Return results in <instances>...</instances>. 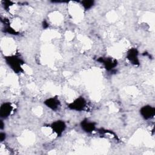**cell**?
Returning a JSON list of instances; mask_svg holds the SVG:
<instances>
[{"mask_svg": "<svg viewBox=\"0 0 155 155\" xmlns=\"http://www.w3.org/2000/svg\"><path fill=\"white\" fill-rule=\"evenodd\" d=\"M43 103L47 108L54 111L59 110L61 106V101L57 96L48 97L46 99Z\"/></svg>", "mask_w": 155, "mask_h": 155, "instance_id": "8", "label": "cell"}, {"mask_svg": "<svg viewBox=\"0 0 155 155\" xmlns=\"http://www.w3.org/2000/svg\"><path fill=\"white\" fill-rule=\"evenodd\" d=\"M139 113L144 120H150L155 115V108L150 105H145L140 108Z\"/></svg>", "mask_w": 155, "mask_h": 155, "instance_id": "6", "label": "cell"}, {"mask_svg": "<svg viewBox=\"0 0 155 155\" xmlns=\"http://www.w3.org/2000/svg\"><path fill=\"white\" fill-rule=\"evenodd\" d=\"M4 8L8 10L9 8V7L12 5L13 4V2L12 1H4Z\"/></svg>", "mask_w": 155, "mask_h": 155, "instance_id": "12", "label": "cell"}, {"mask_svg": "<svg viewBox=\"0 0 155 155\" xmlns=\"http://www.w3.org/2000/svg\"><path fill=\"white\" fill-rule=\"evenodd\" d=\"M4 127H5V124L4 122L3 119H1L0 120V129H1V130H3Z\"/></svg>", "mask_w": 155, "mask_h": 155, "instance_id": "15", "label": "cell"}, {"mask_svg": "<svg viewBox=\"0 0 155 155\" xmlns=\"http://www.w3.org/2000/svg\"><path fill=\"white\" fill-rule=\"evenodd\" d=\"M7 137V134L1 131L0 133V140L1 142H3L4 140H5L6 139Z\"/></svg>", "mask_w": 155, "mask_h": 155, "instance_id": "13", "label": "cell"}, {"mask_svg": "<svg viewBox=\"0 0 155 155\" xmlns=\"http://www.w3.org/2000/svg\"><path fill=\"white\" fill-rule=\"evenodd\" d=\"M96 122L87 118L82 119L80 122V127L81 130L86 133H91L96 130Z\"/></svg>", "mask_w": 155, "mask_h": 155, "instance_id": "7", "label": "cell"}, {"mask_svg": "<svg viewBox=\"0 0 155 155\" xmlns=\"http://www.w3.org/2000/svg\"><path fill=\"white\" fill-rule=\"evenodd\" d=\"M139 55V51L137 48L132 47L127 50L126 53V58L132 65L134 66H139L140 65Z\"/></svg>", "mask_w": 155, "mask_h": 155, "instance_id": "5", "label": "cell"}, {"mask_svg": "<svg viewBox=\"0 0 155 155\" xmlns=\"http://www.w3.org/2000/svg\"><path fill=\"white\" fill-rule=\"evenodd\" d=\"M42 28H43L44 29H46V28H47L49 27V24L47 22V21L44 20V21H42Z\"/></svg>", "mask_w": 155, "mask_h": 155, "instance_id": "14", "label": "cell"}, {"mask_svg": "<svg viewBox=\"0 0 155 155\" xmlns=\"http://www.w3.org/2000/svg\"><path fill=\"white\" fill-rule=\"evenodd\" d=\"M96 61L102 64L107 71H112L118 65L117 59L109 56H101L97 58Z\"/></svg>", "mask_w": 155, "mask_h": 155, "instance_id": "2", "label": "cell"}, {"mask_svg": "<svg viewBox=\"0 0 155 155\" xmlns=\"http://www.w3.org/2000/svg\"><path fill=\"white\" fill-rule=\"evenodd\" d=\"M81 4L84 10H89L94 5V1L93 0H84L81 1Z\"/></svg>", "mask_w": 155, "mask_h": 155, "instance_id": "11", "label": "cell"}, {"mask_svg": "<svg viewBox=\"0 0 155 155\" xmlns=\"http://www.w3.org/2000/svg\"><path fill=\"white\" fill-rule=\"evenodd\" d=\"M87 105V102L83 96H79L73 100L72 102L67 104V108L75 111H84Z\"/></svg>", "mask_w": 155, "mask_h": 155, "instance_id": "3", "label": "cell"}, {"mask_svg": "<svg viewBox=\"0 0 155 155\" xmlns=\"http://www.w3.org/2000/svg\"><path fill=\"white\" fill-rule=\"evenodd\" d=\"M4 61L6 64L16 74L21 73L24 71L22 65L25 61L19 54L8 55L4 57Z\"/></svg>", "mask_w": 155, "mask_h": 155, "instance_id": "1", "label": "cell"}, {"mask_svg": "<svg viewBox=\"0 0 155 155\" xmlns=\"http://www.w3.org/2000/svg\"><path fill=\"white\" fill-rule=\"evenodd\" d=\"M13 110V106L10 102H4L0 107V117L2 119L8 118Z\"/></svg>", "mask_w": 155, "mask_h": 155, "instance_id": "9", "label": "cell"}, {"mask_svg": "<svg viewBox=\"0 0 155 155\" xmlns=\"http://www.w3.org/2000/svg\"><path fill=\"white\" fill-rule=\"evenodd\" d=\"M1 22L4 23V27L2 29V31L4 33H7L8 35H18L19 32L15 30L13 27L10 26L9 24L8 21H7L6 19H4V21L1 20Z\"/></svg>", "mask_w": 155, "mask_h": 155, "instance_id": "10", "label": "cell"}, {"mask_svg": "<svg viewBox=\"0 0 155 155\" xmlns=\"http://www.w3.org/2000/svg\"><path fill=\"white\" fill-rule=\"evenodd\" d=\"M50 127L53 133H54L58 137L62 135L67 128V124L63 120H56L53 121L50 124Z\"/></svg>", "mask_w": 155, "mask_h": 155, "instance_id": "4", "label": "cell"}]
</instances>
